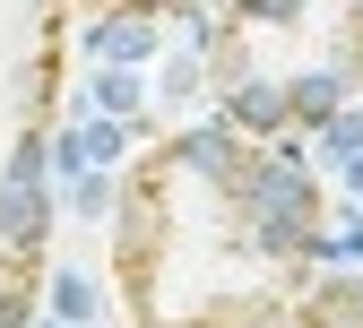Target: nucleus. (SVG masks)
<instances>
[{
	"label": "nucleus",
	"instance_id": "f257e3e1",
	"mask_svg": "<svg viewBox=\"0 0 363 328\" xmlns=\"http://www.w3.org/2000/svg\"><path fill=\"white\" fill-rule=\"evenodd\" d=\"M329 259L303 138L191 121L113 181V294L130 328H277Z\"/></svg>",
	"mask_w": 363,
	"mask_h": 328
},
{
	"label": "nucleus",
	"instance_id": "f03ea898",
	"mask_svg": "<svg viewBox=\"0 0 363 328\" xmlns=\"http://www.w3.org/2000/svg\"><path fill=\"white\" fill-rule=\"evenodd\" d=\"M199 86L251 138H311L363 96V0H199Z\"/></svg>",
	"mask_w": 363,
	"mask_h": 328
},
{
	"label": "nucleus",
	"instance_id": "7ed1b4c3",
	"mask_svg": "<svg viewBox=\"0 0 363 328\" xmlns=\"http://www.w3.org/2000/svg\"><path fill=\"white\" fill-rule=\"evenodd\" d=\"M277 328H363V268H346V276H311V285L286 302Z\"/></svg>",
	"mask_w": 363,
	"mask_h": 328
},
{
	"label": "nucleus",
	"instance_id": "20e7f679",
	"mask_svg": "<svg viewBox=\"0 0 363 328\" xmlns=\"http://www.w3.org/2000/svg\"><path fill=\"white\" fill-rule=\"evenodd\" d=\"M156 26H164V18H139V9H104V18H86V43H96L104 61H147V52H156Z\"/></svg>",
	"mask_w": 363,
	"mask_h": 328
},
{
	"label": "nucleus",
	"instance_id": "39448f33",
	"mask_svg": "<svg viewBox=\"0 0 363 328\" xmlns=\"http://www.w3.org/2000/svg\"><path fill=\"white\" fill-rule=\"evenodd\" d=\"M86 18H104V9H139V18H191L199 0H78Z\"/></svg>",
	"mask_w": 363,
	"mask_h": 328
},
{
	"label": "nucleus",
	"instance_id": "423d86ee",
	"mask_svg": "<svg viewBox=\"0 0 363 328\" xmlns=\"http://www.w3.org/2000/svg\"><path fill=\"white\" fill-rule=\"evenodd\" d=\"M346 191H363V147H354V156H346Z\"/></svg>",
	"mask_w": 363,
	"mask_h": 328
}]
</instances>
